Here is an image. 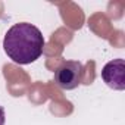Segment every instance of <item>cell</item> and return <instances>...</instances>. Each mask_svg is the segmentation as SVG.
Listing matches in <instances>:
<instances>
[{
  "mask_svg": "<svg viewBox=\"0 0 125 125\" xmlns=\"http://www.w3.org/2000/svg\"><path fill=\"white\" fill-rule=\"evenodd\" d=\"M102 80L107 87L122 91L125 90V62L124 59H113L103 66Z\"/></svg>",
  "mask_w": 125,
  "mask_h": 125,
  "instance_id": "obj_3",
  "label": "cell"
},
{
  "mask_svg": "<svg viewBox=\"0 0 125 125\" xmlns=\"http://www.w3.org/2000/svg\"><path fill=\"white\" fill-rule=\"evenodd\" d=\"M6 124V113H5V107L0 104V125Z\"/></svg>",
  "mask_w": 125,
  "mask_h": 125,
  "instance_id": "obj_4",
  "label": "cell"
},
{
  "mask_svg": "<svg viewBox=\"0 0 125 125\" xmlns=\"http://www.w3.org/2000/svg\"><path fill=\"white\" fill-rule=\"evenodd\" d=\"M44 37L41 31L30 22L12 25L3 38V50L18 65H30L43 54Z\"/></svg>",
  "mask_w": 125,
  "mask_h": 125,
  "instance_id": "obj_1",
  "label": "cell"
},
{
  "mask_svg": "<svg viewBox=\"0 0 125 125\" xmlns=\"http://www.w3.org/2000/svg\"><path fill=\"white\" fill-rule=\"evenodd\" d=\"M84 77V66L78 60H63L54 71V83L62 90L77 88Z\"/></svg>",
  "mask_w": 125,
  "mask_h": 125,
  "instance_id": "obj_2",
  "label": "cell"
}]
</instances>
